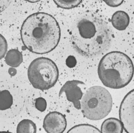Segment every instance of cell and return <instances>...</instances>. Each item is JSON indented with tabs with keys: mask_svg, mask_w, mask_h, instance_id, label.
Returning a JSON list of instances; mask_svg holds the SVG:
<instances>
[{
	"mask_svg": "<svg viewBox=\"0 0 134 133\" xmlns=\"http://www.w3.org/2000/svg\"><path fill=\"white\" fill-rule=\"evenodd\" d=\"M53 1L59 7L69 9L77 7L82 0H53Z\"/></svg>",
	"mask_w": 134,
	"mask_h": 133,
	"instance_id": "obj_15",
	"label": "cell"
},
{
	"mask_svg": "<svg viewBox=\"0 0 134 133\" xmlns=\"http://www.w3.org/2000/svg\"><path fill=\"white\" fill-rule=\"evenodd\" d=\"M59 72L51 59L39 57L34 60L28 69V77L32 86L38 89L48 90L57 83Z\"/></svg>",
	"mask_w": 134,
	"mask_h": 133,
	"instance_id": "obj_5",
	"label": "cell"
},
{
	"mask_svg": "<svg viewBox=\"0 0 134 133\" xmlns=\"http://www.w3.org/2000/svg\"><path fill=\"white\" fill-rule=\"evenodd\" d=\"M67 126L65 116L53 111L47 114L44 119L43 128L47 133H63Z\"/></svg>",
	"mask_w": 134,
	"mask_h": 133,
	"instance_id": "obj_9",
	"label": "cell"
},
{
	"mask_svg": "<svg viewBox=\"0 0 134 133\" xmlns=\"http://www.w3.org/2000/svg\"><path fill=\"white\" fill-rule=\"evenodd\" d=\"M8 49L7 41L5 38L0 34V60L5 56Z\"/></svg>",
	"mask_w": 134,
	"mask_h": 133,
	"instance_id": "obj_17",
	"label": "cell"
},
{
	"mask_svg": "<svg viewBox=\"0 0 134 133\" xmlns=\"http://www.w3.org/2000/svg\"><path fill=\"white\" fill-rule=\"evenodd\" d=\"M123 126L120 120L110 118L106 119L102 124L101 133H123Z\"/></svg>",
	"mask_w": 134,
	"mask_h": 133,
	"instance_id": "obj_11",
	"label": "cell"
},
{
	"mask_svg": "<svg viewBox=\"0 0 134 133\" xmlns=\"http://www.w3.org/2000/svg\"><path fill=\"white\" fill-rule=\"evenodd\" d=\"M25 99L21 89L14 83L0 82V116L5 118L18 116L24 106Z\"/></svg>",
	"mask_w": 134,
	"mask_h": 133,
	"instance_id": "obj_6",
	"label": "cell"
},
{
	"mask_svg": "<svg viewBox=\"0 0 134 133\" xmlns=\"http://www.w3.org/2000/svg\"><path fill=\"white\" fill-rule=\"evenodd\" d=\"M6 64L13 68L19 66L23 61V55L18 50L12 49L6 53L5 56Z\"/></svg>",
	"mask_w": 134,
	"mask_h": 133,
	"instance_id": "obj_12",
	"label": "cell"
},
{
	"mask_svg": "<svg viewBox=\"0 0 134 133\" xmlns=\"http://www.w3.org/2000/svg\"><path fill=\"white\" fill-rule=\"evenodd\" d=\"M120 121L127 133H134V89L123 98L119 110Z\"/></svg>",
	"mask_w": 134,
	"mask_h": 133,
	"instance_id": "obj_7",
	"label": "cell"
},
{
	"mask_svg": "<svg viewBox=\"0 0 134 133\" xmlns=\"http://www.w3.org/2000/svg\"><path fill=\"white\" fill-rule=\"evenodd\" d=\"M98 74L103 84L112 89H120L132 81L134 66L131 59L124 53L113 51L100 60Z\"/></svg>",
	"mask_w": 134,
	"mask_h": 133,
	"instance_id": "obj_3",
	"label": "cell"
},
{
	"mask_svg": "<svg viewBox=\"0 0 134 133\" xmlns=\"http://www.w3.org/2000/svg\"><path fill=\"white\" fill-rule=\"evenodd\" d=\"M35 108L40 112H43L47 109V102L46 100L43 97H39L36 98L34 102Z\"/></svg>",
	"mask_w": 134,
	"mask_h": 133,
	"instance_id": "obj_16",
	"label": "cell"
},
{
	"mask_svg": "<svg viewBox=\"0 0 134 133\" xmlns=\"http://www.w3.org/2000/svg\"><path fill=\"white\" fill-rule=\"evenodd\" d=\"M70 35L75 50L87 58L99 56L107 51L112 41L108 23L91 12L84 13L77 17L72 24Z\"/></svg>",
	"mask_w": 134,
	"mask_h": 133,
	"instance_id": "obj_1",
	"label": "cell"
},
{
	"mask_svg": "<svg viewBox=\"0 0 134 133\" xmlns=\"http://www.w3.org/2000/svg\"><path fill=\"white\" fill-rule=\"evenodd\" d=\"M17 133H36L37 126L31 120L25 119L21 121L18 124Z\"/></svg>",
	"mask_w": 134,
	"mask_h": 133,
	"instance_id": "obj_13",
	"label": "cell"
},
{
	"mask_svg": "<svg viewBox=\"0 0 134 133\" xmlns=\"http://www.w3.org/2000/svg\"><path fill=\"white\" fill-rule=\"evenodd\" d=\"M0 133H12L8 132H0Z\"/></svg>",
	"mask_w": 134,
	"mask_h": 133,
	"instance_id": "obj_21",
	"label": "cell"
},
{
	"mask_svg": "<svg viewBox=\"0 0 134 133\" xmlns=\"http://www.w3.org/2000/svg\"><path fill=\"white\" fill-rule=\"evenodd\" d=\"M67 133H101L99 129L90 124H79L72 127Z\"/></svg>",
	"mask_w": 134,
	"mask_h": 133,
	"instance_id": "obj_14",
	"label": "cell"
},
{
	"mask_svg": "<svg viewBox=\"0 0 134 133\" xmlns=\"http://www.w3.org/2000/svg\"><path fill=\"white\" fill-rule=\"evenodd\" d=\"M109 6L116 7L122 5L124 0H102Z\"/></svg>",
	"mask_w": 134,
	"mask_h": 133,
	"instance_id": "obj_18",
	"label": "cell"
},
{
	"mask_svg": "<svg viewBox=\"0 0 134 133\" xmlns=\"http://www.w3.org/2000/svg\"><path fill=\"white\" fill-rule=\"evenodd\" d=\"M20 35L27 49L33 53L44 54L58 46L61 38V29L52 16L45 13H36L24 21Z\"/></svg>",
	"mask_w": 134,
	"mask_h": 133,
	"instance_id": "obj_2",
	"label": "cell"
},
{
	"mask_svg": "<svg viewBox=\"0 0 134 133\" xmlns=\"http://www.w3.org/2000/svg\"><path fill=\"white\" fill-rule=\"evenodd\" d=\"M111 95L105 88L94 86L88 88L83 95L80 109L84 117L97 121L105 118L112 108Z\"/></svg>",
	"mask_w": 134,
	"mask_h": 133,
	"instance_id": "obj_4",
	"label": "cell"
},
{
	"mask_svg": "<svg viewBox=\"0 0 134 133\" xmlns=\"http://www.w3.org/2000/svg\"><path fill=\"white\" fill-rule=\"evenodd\" d=\"M111 21L114 28L119 31H123L128 27L130 18L125 11L119 10L113 14Z\"/></svg>",
	"mask_w": 134,
	"mask_h": 133,
	"instance_id": "obj_10",
	"label": "cell"
},
{
	"mask_svg": "<svg viewBox=\"0 0 134 133\" xmlns=\"http://www.w3.org/2000/svg\"><path fill=\"white\" fill-rule=\"evenodd\" d=\"M84 84L83 82L78 80L67 81L61 88L59 96L65 94L67 100L72 103L75 108L80 109V100L83 95L80 86Z\"/></svg>",
	"mask_w": 134,
	"mask_h": 133,
	"instance_id": "obj_8",
	"label": "cell"
},
{
	"mask_svg": "<svg viewBox=\"0 0 134 133\" xmlns=\"http://www.w3.org/2000/svg\"><path fill=\"white\" fill-rule=\"evenodd\" d=\"M24 1H27V2H29V3H34L38 2H39V1H41V0H24Z\"/></svg>",
	"mask_w": 134,
	"mask_h": 133,
	"instance_id": "obj_20",
	"label": "cell"
},
{
	"mask_svg": "<svg viewBox=\"0 0 134 133\" xmlns=\"http://www.w3.org/2000/svg\"><path fill=\"white\" fill-rule=\"evenodd\" d=\"M10 2L11 0H0V13L9 6Z\"/></svg>",
	"mask_w": 134,
	"mask_h": 133,
	"instance_id": "obj_19",
	"label": "cell"
}]
</instances>
